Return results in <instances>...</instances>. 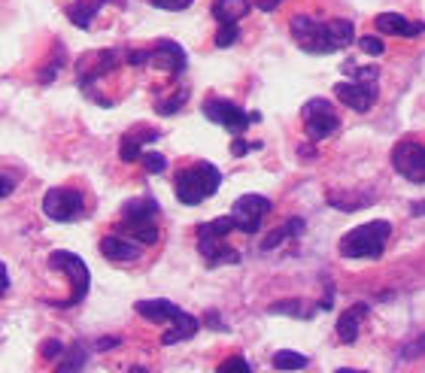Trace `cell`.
Listing matches in <instances>:
<instances>
[{
    "label": "cell",
    "mask_w": 425,
    "mask_h": 373,
    "mask_svg": "<svg viewBox=\"0 0 425 373\" xmlns=\"http://www.w3.org/2000/svg\"><path fill=\"white\" fill-rule=\"evenodd\" d=\"M270 210H273V203L264 194H240L231 207V216H234V222H237V231L258 234L264 216H268Z\"/></svg>",
    "instance_id": "obj_9"
},
{
    "label": "cell",
    "mask_w": 425,
    "mask_h": 373,
    "mask_svg": "<svg viewBox=\"0 0 425 373\" xmlns=\"http://www.w3.org/2000/svg\"><path fill=\"white\" fill-rule=\"evenodd\" d=\"M195 0H152V6H158V10H167V12H182L188 10Z\"/></svg>",
    "instance_id": "obj_31"
},
{
    "label": "cell",
    "mask_w": 425,
    "mask_h": 373,
    "mask_svg": "<svg viewBox=\"0 0 425 373\" xmlns=\"http://www.w3.org/2000/svg\"><path fill=\"white\" fill-rule=\"evenodd\" d=\"M374 28L379 30V34H392V37H419V34H425L422 21H407L404 15H398V12H379L374 19Z\"/></svg>",
    "instance_id": "obj_15"
},
{
    "label": "cell",
    "mask_w": 425,
    "mask_h": 373,
    "mask_svg": "<svg viewBox=\"0 0 425 373\" xmlns=\"http://www.w3.org/2000/svg\"><path fill=\"white\" fill-rule=\"evenodd\" d=\"M101 252L110 261H137L143 255V246L121 237V234H106V237H101Z\"/></svg>",
    "instance_id": "obj_14"
},
{
    "label": "cell",
    "mask_w": 425,
    "mask_h": 373,
    "mask_svg": "<svg viewBox=\"0 0 425 373\" xmlns=\"http://www.w3.org/2000/svg\"><path fill=\"white\" fill-rule=\"evenodd\" d=\"M273 367L277 370H304L307 367V355L292 352V349H283V352L273 355Z\"/></svg>",
    "instance_id": "obj_24"
},
{
    "label": "cell",
    "mask_w": 425,
    "mask_h": 373,
    "mask_svg": "<svg viewBox=\"0 0 425 373\" xmlns=\"http://www.w3.org/2000/svg\"><path fill=\"white\" fill-rule=\"evenodd\" d=\"M359 49L364 52V55H370V58H379L386 52V43L379 40V37H362L359 40Z\"/></svg>",
    "instance_id": "obj_29"
},
{
    "label": "cell",
    "mask_w": 425,
    "mask_h": 373,
    "mask_svg": "<svg viewBox=\"0 0 425 373\" xmlns=\"http://www.w3.org/2000/svg\"><path fill=\"white\" fill-rule=\"evenodd\" d=\"M82 210H86V194L73 185L49 188V192L43 194V212L52 222H73Z\"/></svg>",
    "instance_id": "obj_6"
},
{
    "label": "cell",
    "mask_w": 425,
    "mask_h": 373,
    "mask_svg": "<svg viewBox=\"0 0 425 373\" xmlns=\"http://www.w3.org/2000/svg\"><path fill=\"white\" fill-rule=\"evenodd\" d=\"M413 210H416V212H425V203H422V207H413Z\"/></svg>",
    "instance_id": "obj_40"
},
{
    "label": "cell",
    "mask_w": 425,
    "mask_h": 373,
    "mask_svg": "<svg viewBox=\"0 0 425 373\" xmlns=\"http://www.w3.org/2000/svg\"><path fill=\"white\" fill-rule=\"evenodd\" d=\"M49 268H55L61 273H67L73 283V298L67 301V307H73V303H79L82 298L88 294V283H91V273L86 268V261H82L79 255L73 252H64V249H58V252L49 255Z\"/></svg>",
    "instance_id": "obj_10"
},
{
    "label": "cell",
    "mask_w": 425,
    "mask_h": 373,
    "mask_svg": "<svg viewBox=\"0 0 425 373\" xmlns=\"http://www.w3.org/2000/svg\"><path fill=\"white\" fill-rule=\"evenodd\" d=\"M155 219H158V203L152 197L140 194L121 207V222L116 228V234L140 243V246H152V243H158V237H161Z\"/></svg>",
    "instance_id": "obj_1"
},
{
    "label": "cell",
    "mask_w": 425,
    "mask_h": 373,
    "mask_svg": "<svg viewBox=\"0 0 425 373\" xmlns=\"http://www.w3.org/2000/svg\"><path fill=\"white\" fill-rule=\"evenodd\" d=\"M219 185H222V170L210 161H197L192 167H186V170L177 173V179H173L177 201L186 203V207L204 203L210 194L219 192Z\"/></svg>",
    "instance_id": "obj_2"
},
{
    "label": "cell",
    "mask_w": 425,
    "mask_h": 373,
    "mask_svg": "<svg viewBox=\"0 0 425 373\" xmlns=\"http://www.w3.org/2000/svg\"><path fill=\"white\" fill-rule=\"evenodd\" d=\"M219 373H253L246 359H240V355H234V359H228L219 364Z\"/></svg>",
    "instance_id": "obj_30"
},
{
    "label": "cell",
    "mask_w": 425,
    "mask_h": 373,
    "mask_svg": "<svg viewBox=\"0 0 425 373\" xmlns=\"http://www.w3.org/2000/svg\"><path fill=\"white\" fill-rule=\"evenodd\" d=\"M10 292V273H6V264L0 261V298Z\"/></svg>",
    "instance_id": "obj_36"
},
{
    "label": "cell",
    "mask_w": 425,
    "mask_h": 373,
    "mask_svg": "<svg viewBox=\"0 0 425 373\" xmlns=\"http://www.w3.org/2000/svg\"><path fill=\"white\" fill-rule=\"evenodd\" d=\"M334 373H364V370H349V367H340V370H334Z\"/></svg>",
    "instance_id": "obj_39"
},
{
    "label": "cell",
    "mask_w": 425,
    "mask_h": 373,
    "mask_svg": "<svg viewBox=\"0 0 425 373\" xmlns=\"http://www.w3.org/2000/svg\"><path fill=\"white\" fill-rule=\"evenodd\" d=\"M186 97H188L186 91H179V94H173L170 101H158V103H155V112H158V116H173V112H177L179 106L186 103Z\"/></svg>",
    "instance_id": "obj_27"
},
{
    "label": "cell",
    "mask_w": 425,
    "mask_h": 373,
    "mask_svg": "<svg viewBox=\"0 0 425 373\" xmlns=\"http://www.w3.org/2000/svg\"><path fill=\"white\" fill-rule=\"evenodd\" d=\"M43 355H46V359H58V355H64V343H58V340H46V343H43Z\"/></svg>",
    "instance_id": "obj_33"
},
{
    "label": "cell",
    "mask_w": 425,
    "mask_h": 373,
    "mask_svg": "<svg viewBox=\"0 0 425 373\" xmlns=\"http://www.w3.org/2000/svg\"><path fill=\"white\" fill-rule=\"evenodd\" d=\"M392 167L407 182H425V146L413 140H401L392 149Z\"/></svg>",
    "instance_id": "obj_11"
},
{
    "label": "cell",
    "mask_w": 425,
    "mask_h": 373,
    "mask_svg": "<svg viewBox=\"0 0 425 373\" xmlns=\"http://www.w3.org/2000/svg\"><path fill=\"white\" fill-rule=\"evenodd\" d=\"M249 10H253L249 0H216V3H212V19H216L219 25H237L240 19L249 15Z\"/></svg>",
    "instance_id": "obj_17"
},
{
    "label": "cell",
    "mask_w": 425,
    "mask_h": 373,
    "mask_svg": "<svg viewBox=\"0 0 425 373\" xmlns=\"http://www.w3.org/2000/svg\"><path fill=\"white\" fill-rule=\"evenodd\" d=\"M12 188H15V179H12V177H3V173H0V201H3V197H10Z\"/></svg>",
    "instance_id": "obj_35"
},
{
    "label": "cell",
    "mask_w": 425,
    "mask_h": 373,
    "mask_svg": "<svg viewBox=\"0 0 425 373\" xmlns=\"http://www.w3.org/2000/svg\"><path fill=\"white\" fill-rule=\"evenodd\" d=\"M201 112H204V116H207L210 121L222 125L225 131H231L234 137H240L249 125L261 121V116H258V112H246V110H240L237 103L225 101V97H210V101H204Z\"/></svg>",
    "instance_id": "obj_5"
},
{
    "label": "cell",
    "mask_w": 425,
    "mask_h": 373,
    "mask_svg": "<svg viewBox=\"0 0 425 373\" xmlns=\"http://www.w3.org/2000/svg\"><path fill=\"white\" fill-rule=\"evenodd\" d=\"M237 37H240L237 25H219V30H216V46H219V49H228L231 43H237Z\"/></svg>",
    "instance_id": "obj_28"
},
{
    "label": "cell",
    "mask_w": 425,
    "mask_h": 373,
    "mask_svg": "<svg viewBox=\"0 0 425 373\" xmlns=\"http://www.w3.org/2000/svg\"><path fill=\"white\" fill-rule=\"evenodd\" d=\"M134 310L140 313L146 322H155V325H161V322H177V319L182 316V310L177 307L173 301H164V298H158V301H137L134 303Z\"/></svg>",
    "instance_id": "obj_16"
},
{
    "label": "cell",
    "mask_w": 425,
    "mask_h": 373,
    "mask_svg": "<svg viewBox=\"0 0 425 373\" xmlns=\"http://www.w3.org/2000/svg\"><path fill=\"white\" fill-rule=\"evenodd\" d=\"M301 119H304V131L310 140H325L340 128V116L334 112L331 101L325 97H313L301 106Z\"/></svg>",
    "instance_id": "obj_7"
},
{
    "label": "cell",
    "mask_w": 425,
    "mask_h": 373,
    "mask_svg": "<svg viewBox=\"0 0 425 373\" xmlns=\"http://www.w3.org/2000/svg\"><path fill=\"white\" fill-rule=\"evenodd\" d=\"M231 231H237L234 216H216L212 222L197 225V249H201V255L207 258L210 268H219V264H237L240 261L237 249H228L222 243Z\"/></svg>",
    "instance_id": "obj_3"
},
{
    "label": "cell",
    "mask_w": 425,
    "mask_h": 373,
    "mask_svg": "<svg viewBox=\"0 0 425 373\" xmlns=\"http://www.w3.org/2000/svg\"><path fill=\"white\" fill-rule=\"evenodd\" d=\"M328 37H331L334 52H337V49H346V46L355 40L353 21H346V19H331V21H328Z\"/></svg>",
    "instance_id": "obj_22"
},
{
    "label": "cell",
    "mask_w": 425,
    "mask_h": 373,
    "mask_svg": "<svg viewBox=\"0 0 425 373\" xmlns=\"http://www.w3.org/2000/svg\"><path fill=\"white\" fill-rule=\"evenodd\" d=\"M112 346H119V337H103V340H97V349H112Z\"/></svg>",
    "instance_id": "obj_38"
},
{
    "label": "cell",
    "mask_w": 425,
    "mask_h": 373,
    "mask_svg": "<svg viewBox=\"0 0 425 373\" xmlns=\"http://www.w3.org/2000/svg\"><path fill=\"white\" fill-rule=\"evenodd\" d=\"M419 352H425V337H422V340H416V343L410 346V349H404L407 359H410V355H419Z\"/></svg>",
    "instance_id": "obj_37"
},
{
    "label": "cell",
    "mask_w": 425,
    "mask_h": 373,
    "mask_svg": "<svg viewBox=\"0 0 425 373\" xmlns=\"http://www.w3.org/2000/svg\"><path fill=\"white\" fill-rule=\"evenodd\" d=\"M270 313H292V316L307 319L304 316V310H301V301H279V303H273L270 307Z\"/></svg>",
    "instance_id": "obj_32"
},
{
    "label": "cell",
    "mask_w": 425,
    "mask_h": 373,
    "mask_svg": "<svg viewBox=\"0 0 425 373\" xmlns=\"http://www.w3.org/2000/svg\"><path fill=\"white\" fill-rule=\"evenodd\" d=\"M334 97L355 112H368L377 103V82H337Z\"/></svg>",
    "instance_id": "obj_12"
},
{
    "label": "cell",
    "mask_w": 425,
    "mask_h": 373,
    "mask_svg": "<svg viewBox=\"0 0 425 373\" xmlns=\"http://www.w3.org/2000/svg\"><path fill=\"white\" fill-rule=\"evenodd\" d=\"M292 37L298 40L304 52H313V55H331L334 46L328 37V21H313L307 15H295L292 19Z\"/></svg>",
    "instance_id": "obj_8"
},
{
    "label": "cell",
    "mask_w": 425,
    "mask_h": 373,
    "mask_svg": "<svg viewBox=\"0 0 425 373\" xmlns=\"http://www.w3.org/2000/svg\"><path fill=\"white\" fill-rule=\"evenodd\" d=\"M152 64H158L170 76H179L182 70H186V64H188V55H186V49H182L179 43L161 40L155 49H152Z\"/></svg>",
    "instance_id": "obj_13"
},
{
    "label": "cell",
    "mask_w": 425,
    "mask_h": 373,
    "mask_svg": "<svg viewBox=\"0 0 425 373\" xmlns=\"http://www.w3.org/2000/svg\"><path fill=\"white\" fill-rule=\"evenodd\" d=\"M392 225L377 219V222H364L340 237V255L344 258H379L389 243Z\"/></svg>",
    "instance_id": "obj_4"
},
{
    "label": "cell",
    "mask_w": 425,
    "mask_h": 373,
    "mask_svg": "<svg viewBox=\"0 0 425 373\" xmlns=\"http://www.w3.org/2000/svg\"><path fill=\"white\" fill-rule=\"evenodd\" d=\"M106 3V0H73V3H67V19L73 21L76 28H91V19H95L97 12H101V6Z\"/></svg>",
    "instance_id": "obj_19"
},
{
    "label": "cell",
    "mask_w": 425,
    "mask_h": 373,
    "mask_svg": "<svg viewBox=\"0 0 425 373\" xmlns=\"http://www.w3.org/2000/svg\"><path fill=\"white\" fill-rule=\"evenodd\" d=\"M249 149H255L253 143H246L243 137H234V143H231V155H234V158H243Z\"/></svg>",
    "instance_id": "obj_34"
},
{
    "label": "cell",
    "mask_w": 425,
    "mask_h": 373,
    "mask_svg": "<svg viewBox=\"0 0 425 373\" xmlns=\"http://www.w3.org/2000/svg\"><path fill=\"white\" fill-rule=\"evenodd\" d=\"M170 325H173V328L161 334V343H164V346H173V343H179V340L195 337L197 328H201V322H197L195 316H188V313H182L177 322H170Z\"/></svg>",
    "instance_id": "obj_21"
},
{
    "label": "cell",
    "mask_w": 425,
    "mask_h": 373,
    "mask_svg": "<svg viewBox=\"0 0 425 373\" xmlns=\"http://www.w3.org/2000/svg\"><path fill=\"white\" fill-rule=\"evenodd\" d=\"M158 131H134V134H125L121 137V146H119V158L125 164H131V161H140V155H143V143H152V140H158Z\"/></svg>",
    "instance_id": "obj_18"
},
{
    "label": "cell",
    "mask_w": 425,
    "mask_h": 373,
    "mask_svg": "<svg viewBox=\"0 0 425 373\" xmlns=\"http://www.w3.org/2000/svg\"><path fill=\"white\" fill-rule=\"evenodd\" d=\"M364 313H368V307H364V303H355V307H349L346 313L337 319V337L344 340V343H355V340H359V325H362Z\"/></svg>",
    "instance_id": "obj_20"
},
{
    "label": "cell",
    "mask_w": 425,
    "mask_h": 373,
    "mask_svg": "<svg viewBox=\"0 0 425 373\" xmlns=\"http://www.w3.org/2000/svg\"><path fill=\"white\" fill-rule=\"evenodd\" d=\"M140 164L146 167L149 173H155V177L167 170V158H164V155H158V152H143V155H140Z\"/></svg>",
    "instance_id": "obj_26"
},
{
    "label": "cell",
    "mask_w": 425,
    "mask_h": 373,
    "mask_svg": "<svg viewBox=\"0 0 425 373\" xmlns=\"http://www.w3.org/2000/svg\"><path fill=\"white\" fill-rule=\"evenodd\" d=\"M301 231H304V222H301V219H288L286 225H279L277 231H270L268 237H264L261 249H273V246H279V243L288 240V237H298Z\"/></svg>",
    "instance_id": "obj_23"
},
{
    "label": "cell",
    "mask_w": 425,
    "mask_h": 373,
    "mask_svg": "<svg viewBox=\"0 0 425 373\" xmlns=\"http://www.w3.org/2000/svg\"><path fill=\"white\" fill-rule=\"evenodd\" d=\"M86 359H88V352H86V346L82 343H73V349H70V355L64 359V364L58 367V373H76L86 364Z\"/></svg>",
    "instance_id": "obj_25"
}]
</instances>
